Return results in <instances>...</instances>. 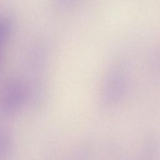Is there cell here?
Wrapping results in <instances>:
<instances>
[{
	"label": "cell",
	"mask_w": 160,
	"mask_h": 160,
	"mask_svg": "<svg viewBox=\"0 0 160 160\" xmlns=\"http://www.w3.org/2000/svg\"><path fill=\"white\" fill-rule=\"evenodd\" d=\"M26 91L23 83L17 79L8 82L0 94V114L10 115L18 110L23 104Z\"/></svg>",
	"instance_id": "1"
},
{
	"label": "cell",
	"mask_w": 160,
	"mask_h": 160,
	"mask_svg": "<svg viewBox=\"0 0 160 160\" xmlns=\"http://www.w3.org/2000/svg\"><path fill=\"white\" fill-rule=\"evenodd\" d=\"M13 143L9 132L4 128H0V159L8 158L12 153Z\"/></svg>",
	"instance_id": "2"
},
{
	"label": "cell",
	"mask_w": 160,
	"mask_h": 160,
	"mask_svg": "<svg viewBox=\"0 0 160 160\" xmlns=\"http://www.w3.org/2000/svg\"><path fill=\"white\" fill-rule=\"evenodd\" d=\"M82 0H54L53 3L58 8L66 9L76 7L79 5Z\"/></svg>",
	"instance_id": "3"
}]
</instances>
